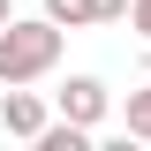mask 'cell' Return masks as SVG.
<instances>
[{
    "label": "cell",
    "instance_id": "obj_1",
    "mask_svg": "<svg viewBox=\"0 0 151 151\" xmlns=\"http://www.w3.org/2000/svg\"><path fill=\"white\" fill-rule=\"evenodd\" d=\"M60 68V23L53 15H15L0 30V83H38Z\"/></svg>",
    "mask_w": 151,
    "mask_h": 151
},
{
    "label": "cell",
    "instance_id": "obj_2",
    "mask_svg": "<svg viewBox=\"0 0 151 151\" xmlns=\"http://www.w3.org/2000/svg\"><path fill=\"white\" fill-rule=\"evenodd\" d=\"M45 121H53V113H45V98H38L30 83H8V91H0V129H8V136L38 144V136H45Z\"/></svg>",
    "mask_w": 151,
    "mask_h": 151
},
{
    "label": "cell",
    "instance_id": "obj_3",
    "mask_svg": "<svg viewBox=\"0 0 151 151\" xmlns=\"http://www.w3.org/2000/svg\"><path fill=\"white\" fill-rule=\"evenodd\" d=\"M53 106H60V121H83V129H98L113 98H106V83H98V76H68V83L53 91Z\"/></svg>",
    "mask_w": 151,
    "mask_h": 151
},
{
    "label": "cell",
    "instance_id": "obj_4",
    "mask_svg": "<svg viewBox=\"0 0 151 151\" xmlns=\"http://www.w3.org/2000/svg\"><path fill=\"white\" fill-rule=\"evenodd\" d=\"M45 15H53L60 30H91V23H121L129 0H45Z\"/></svg>",
    "mask_w": 151,
    "mask_h": 151
},
{
    "label": "cell",
    "instance_id": "obj_5",
    "mask_svg": "<svg viewBox=\"0 0 151 151\" xmlns=\"http://www.w3.org/2000/svg\"><path fill=\"white\" fill-rule=\"evenodd\" d=\"M38 151H91V129H83V121H45Z\"/></svg>",
    "mask_w": 151,
    "mask_h": 151
},
{
    "label": "cell",
    "instance_id": "obj_6",
    "mask_svg": "<svg viewBox=\"0 0 151 151\" xmlns=\"http://www.w3.org/2000/svg\"><path fill=\"white\" fill-rule=\"evenodd\" d=\"M121 121H129V136H144V144H151V83H144V91H129Z\"/></svg>",
    "mask_w": 151,
    "mask_h": 151
},
{
    "label": "cell",
    "instance_id": "obj_7",
    "mask_svg": "<svg viewBox=\"0 0 151 151\" xmlns=\"http://www.w3.org/2000/svg\"><path fill=\"white\" fill-rule=\"evenodd\" d=\"M129 23H136V30L151 38V0H129Z\"/></svg>",
    "mask_w": 151,
    "mask_h": 151
},
{
    "label": "cell",
    "instance_id": "obj_8",
    "mask_svg": "<svg viewBox=\"0 0 151 151\" xmlns=\"http://www.w3.org/2000/svg\"><path fill=\"white\" fill-rule=\"evenodd\" d=\"M8 23H15V0H0V30H8Z\"/></svg>",
    "mask_w": 151,
    "mask_h": 151
}]
</instances>
